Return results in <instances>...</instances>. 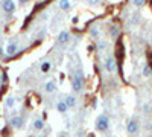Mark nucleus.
I'll use <instances>...</instances> for the list:
<instances>
[{"mask_svg": "<svg viewBox=\"0 0 152 137\" xmlns=\"http://www.w3.org/2000/svg\"><path fill=\"white\" fill-rule=\"evenodd\" d=\"M82 87H84V73L79 69L78 72L73 75V78H72V89H73V92L79 93L82 90Z\"/></svg>", "mask_w": 152, "mask_h": 137, "instance_id": "nucleus-1", "label": "nucleus"}, {"mask_svg": "<svg viewBox=\"0 0 152 137\" xmlns=\"http://www.w3.org/2000/svg\"><path fill=\"white\" fill-rule=\"evenodd\" d=\"M94 127H96V130L100 131V133L107 131V130L110 128V119H108V116H107V114H100V116H97Z\"/></svg>", "mask_w": 152, "mask_h": 137, "instance_id": "nucleus-2", "label": "nucleus"}, {"mask_svg": "<svg viewBox=\"0 0 152 137\" xmlns=\"http://www.w3.org/2000/svg\"><path fill=\"white\" fill-rule=\"evenodd\" d=\"M126 130H128V133H129L131 136L137 134L138 130H140V125H138L137 119H129V120H128V125H126Z\"/></svg>", "mask_w": 152, "mask_h": 137, "instance_id": "nucleus-3", "label": "nucleus"}, {"mask_svg": "<svg viewBox=\"0 0 152 137\" xmlns=\"http://www.w3.org/2000/svg\"><path fill=\"white\" fill-rule=\"evenodd\" d=\"M9 123H11V127L12 128H21L23 127V123H24V120H23V117L21 116H12L11 117V120H9Z\"/></svg>", "mask_w": 152, "mask_h": 137, "instance_id": "nucleus-4", "label": "nucleus"}, {"mask_svg": "<svg viewBox=\"0 0 152 137\" xmlns=\"http://www.w3.org/2000/svg\"><path fill=\"white\" fill-rule=\"evenodd\" d=\"M2 8L6 14H12L15 11V3L11 2V0H5V2H2Z\"/></svg>", "mask_w": 152, "mask_h": 137, "instance_id": "nucleus-5", "label": "nucleus"}, {"mask_svg": "<svg viewBox=\"0 0 152 137\" xmlns=\"http://www.w3.org/2000/svg\"><path fill=\"white\" fill-rule=\"evenodd\" d=\"M105 69L108 72H114V70H116V58H114V56H107L105 58Z\"/></svg>", "mask_w": 152, "mask_h": 137, "instance_id": "nucleus-6", "label": "nucleus"}, {"mask_svg": "<svg viewBox=\"0 0 152 137\" xmlns=\"http://www.w3.org/2000/svg\"><path fill=\"white\" fill-rule=\"evenodd\" d=\"M69 40H70V34H69L67 31H62V32L58 35V43H59V44H66Z\"/></svg>", "mask_w": 152, "mask_h": 137, "instance_id": "nucleus-7", "label": "nucleus"}, {"mask_svg": "<svg viewBox=\"0 0 152 137\" xmlns=\"http://www.w3.org/2000/svg\"><path fill=\"white\" fill-rule=\"evenodd\" d=\"M5 52H6V53H8L9 56H12V55H15V53H17V43H9Z\"/></svg>", "mask_w": 152, "mask_h": 137, "instance_id": "nucleus-8", "label": "nucleus"}, {"mask_svg": "<svg viewBox=\"0 0 152 137\" xmlns=\"http://www.w3.org/2000/svg\"><path fill=\"white\" fill-rule=\"evenodd\" d=\"M44 90H46L47 93H53V92L56 90L55 82H53V81H47V82H46V85H44Z\"/></svg>", "mask_w": 152, "mask_h": 137, "instance_id": "nucleus-9", "label": "nucleus"}, {"mask_svg": "<svg viewBox=\"0 0 152 137\" xmlns=\"http://www.w3.org/2000/svg\"><path fill=\"white\" fill-rule=\"evenodd\" d=\"M64 102H66V105L70 108V107H75L76 105V97L73 96V95H69L66 99H64Z\"/></svg>", "mask_w": 152, "mask_h": 137, "instance_id": "nucleus-10", "label": "nucleus"}, {"mask_svg": "<svg viewBox=\"0 0 152 137\" xmlns=\"http://www.w3.org/2000/svg\"><path fill=\"white\" fill-rule=\"evenodd\" d=\"M56 110L59 111V113H66V111L69 110V107L66 105L64 101H58V102H56Z\"/></svg>", "mask_w": 152, "mask_h": 137, "instance_id": "nucleus-11", "label": "nucleus"}, {"mask_svg": "<svg viewBox=\"0 0 152 137\" xmlns=\"http://www.w3.org/2000/svg\"><path fill=\"white\" fill-rule=\"evenodd\" d=\"M151 75H152V66L149 63H146L143 66V76H151Z\"/></svg>", "mask_w": 152, "mask_h": 137, "instance_id": "nucleus-12", "label": "nucleus"}, {"mask_svg": "<svg viewBox=\"0 0 152 137\" xmlns=\"http://www.w3.org/2000/svg\"><path fill=\"white\" fill-rule=\"evenodd\" d=\"M34 128L35 130H43L44 128V120L43 119H35L34 120Z\"/></svg>", "mask_w": 152, "mask_h": 137, "instance_id": "nucleus-13", "label": "nucleus"}, {"mask_svg": "<svg viewBox=\"0 0 152 137\" xmlns=\"http://www.w3.org/2000/svg\"><path fill=\"white\" fill-rule=\"evenodd\" d=\"M50 69H52V64H50L49 61H44V63L41 64V72H43V73H47Z\"/></svg>", "mask_w": 152, "mask_h": 137, "instance_id": "nucleus-14", "label": "nucleus"}, {"mask_svg": "<svg viewBox=\"0 0 152 137\" xmlns=\"http://www.w3.org/2000/svg\"><path fill=\"white\" fill-rule=\"evenodd\" d=\"M5 105L8 107V108H12L15 105V99L14 97H6V101H5Z\"/></svg>", "mask_w": 152, "mask_h": 137, "instance_id": "nucleus-15", "label": "nucleus"}, {"mask_svg": "<svg viewBox=\"0 0 152 137\" xmlns=\"http://www.w3.org/2000/svg\"><path fill=\"white\" fill-rule=\"evenodd\" d=\"M59 8L61 9H69L70 8V2L69 0H62V2H59Z\"/></svg>", "mask_w": 152, "mask_h": 137, "instance_id": "nucleus-16", "label": "nucleus"}, {"mask_svg": "<svg viewBox=\"0 0 152 137\" xmlns=\"http://www.w3.org/2000/svg\"><path fill=\"white\" fill-rule=\"evenodd\" d=\"M134 5L135 6H143L145 5V0H134Z\"/></svg>", "mask_w": 152, "mask_h": 137, "instance_id": "nucleus-17", "label": "nucleus"}, {"mask_svg": "<svg viewBox=\"0 0 152 137\" xmlns=\"http://www.w3.org/2000/svg\"><path fill=\"white\" fill-rule=\"evenodd\" d=\"M91 35L93 37H99V29H91Z\"/></svg>", "mask_w": 152, "mask_h": 137, "instance_id": "nucleus-18", "label": "nucleus"}, {"mask_svg": "<svg viewBox=\"0 0 152 137\" xmlns=\"http://www.w3.org/2000/svg\"><path fill=\"white\" fill-rule=\"evenodd\" d=\"M3 53H5V51H3V47H2V46H0V56H2Z\"/></svg>", "mask_w": 152, "mask_h": 137, "instance_id": "nucleus-19", "label": "nucleus"}, {"mask_svg": "<svg viewBox=\"0 0 152 137\" xmlns=\"http://www.w3.org/2000/svg\"><path fill=\"white\" fill-rule=\"evenodd\" d=\"M58 137H69V136H67V134H66V133H61V134H59V136H58Z\"/></svg>", "mask_w": 152, "mask_h": 137, "instance_id": "nucleus-20", "label": "nucleus"}, {"mask_svg": "<svg viewBox=\"0 0 152 137\" xmlns=\"http://www.w3.org/2000/svg\"><path fill=\"white\" fill-rule=\"evenodd\" d=\"M149 128H151V131H152V122H151V125H149Z\"/></svg>", "mask_w": 152, "mask_h": 137, "instance_id": "nucleus-21", "label": "nucleus"}, {"mask_svg": "<svg viewBox=\"0 0 152 137\" xmlns=\"http://www.w3.org/2000/svg\"><path fill=\"white\" fill-rule=\"evenodd\" d=\"M41 137H47V136H41Z\"/></svg>", "mask_w": 152, "mask_h": 137, "instance_id": "nucleus-22", "label": "nucleus"}, {"mask_svg": "<svg viewBox=\"0 0 152 137\" xmlns=\"http://www.w3.org/2000/svg\"><path fill=\"white\" fill-rule=\"evenodd\" d=\"M107 137H110V136H107Z\"/></svg>", "mask_w": 152, "mask_h": 137, "instance_id": "nucleus-23", "label": "nucleus"}]
</instances>
